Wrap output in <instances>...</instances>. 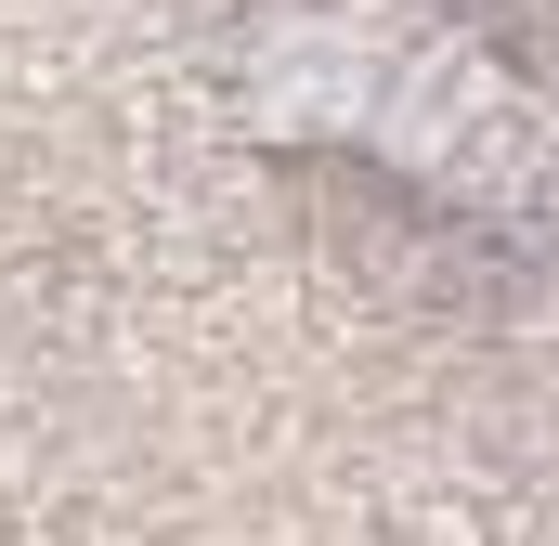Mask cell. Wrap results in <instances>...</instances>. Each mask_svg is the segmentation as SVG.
I'll return each instance as SVG.
<instances>
[{"label": "cell", "mask_w": 559, "mask_h": 546, "mask_svg": "<svg viewBox=\"0 0 559 546\" xmlns=\"http://www.w3.org/2000/svg\"><path fill=\"white\" fill-rule=\"evenodd\" d=\"M248 118L286 143H378L417 182H521V92L404 0H312L248 52Z\"/></svg>", "instance_id": "cell-1"}]
</instances>
